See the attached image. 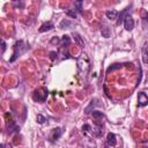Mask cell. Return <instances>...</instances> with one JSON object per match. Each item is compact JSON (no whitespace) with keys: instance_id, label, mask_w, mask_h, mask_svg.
Masks as SVG:
<instances>
[{"instance_id":"8","label":"cell","mask_w":148,"mask_h":148,"mask_svg":"<svg viewBox=\"0 0 148 148\" xmlns=\"http://www.w3.org/2000/svg\"><path fill=\"white\" fill-rule=\"evenodd\" d=\"M72 36H73V38H74V42H75V44L79 46V47H81V49H83L84 46H86V43H84V40H83V38L77 34V32H73L72 34Z\"/></svg>"},{"instance_id":"3","label":"cell","mask_w":148,"mask_h":148,"mask_svg":"<svg viewBox=\"0 0 148 148\" xmlns=\"http://www.w3.org/2000/svg\"><path fill=\"white\" fill-rule=\"evenodd\" d=\"M47 96H49V91H47V89H45V88L36 89V90L34 91V94H32V98H34V101L39 102V103L44 102V101L47 98Z\"/></svg>"},{"instance_id":"18","label":"cell","mask_w":148,"mask_h":148,"mask_svg":"<svg viewBox=\"0 0 148 148\" xmlns=\"http://www.w3.org/2000/svg\"><path fill=\"white\" fill-rule=\"evenodd\" d=\"M71 24H72V23H71L68 20H62V21L60 22V25H59V27H60L61 29H67L68 27H71Z\"/></svg>"},{"instance_id":"14","label":"cell","mask_w":148,"mask_h":148,"mask_svg":"<svg viewBox=\"0 0 148 148\" xmlns=\"http://www.w3.org/2000/svg\"><path fill=\"white\" fill-rule=\"evenodd\" d=\"M128 9H130V7L125 8V9L119 14V18H118V21H117V24H120V23L124 22V18H125V16L127 15V10H128Z\"/></svg>"},{"instance_id":"2","label":"cell","mask_w":148,"mask_h":148,"mask_svg":"<svg viewBox=\"0 0 148 148\" xmlns=\"http://www.w3.org/2000/svg\"><path fill=\"white\" fill-rule=\"evenodd\" d=\"M27 49H28V46H27V44H25L23 40H18V42H16L15 45H14V52H13V56H12V58L9 59V61H10V62L15 61V60H16L23 52L27 51Z\"/></svg>"},{"instance_id":"11","label":"cell","mask_w":148,"mask_h":148,"mask_svg":"<svg viewBox=\"0 0 148 148\" xmlns=\"http://www.w3.org/2000/svg\"><path fill=\"white\" fill-rule=\"evenodd\" d=\"M53 28H54L53 23H52L51 21H47V22H45V23H43V24L40 25L39 31H40V32H45V31H50V30H52Z\"/></svg>"},{"instance_id":"9","label":"cell","mask_w":148,"mask_h":148,"mask_svg":"<svg viewBox=\"0 0 148 148\" xmlns=\"http://www.w3.org/2000/svg\"><path fill=\"white\" fill-rule=\"evenodd\" d=\"M7 128H8V133H9V134L20 132V127H18V126L15 124V121H13L12 119L9 120V123H7Z\"/></svg>"},{"instance_id":"23","label":"cell","mask_w":148,"mask_h":148,"mask_svg":"<svg viewBox=\"0 0 148 148\" xmlns=\"http://www.w3.org/2000/svg\"><path fill=\"white\" fill-rule=\"evenodd\" d=\"M36 119H37V123H38V124H44L45 120H46V118H45L44 116H42V114H37Z\"/></svg>"},{"instance_id":"13","label":"cell","mask_w":148,"mask_h":148,"mask_svg":"<svg viewBox=\"0 0 148 148\" xmlns=\"http://www.w3.org/2000/svg\"><path fill=\"white\" fill-rule=\"evenodd\" d=\"M58 54L61 56V59H67V58H69V53H68V51H67V47L60 46V50H59Z\"/></svg>"},{"instance_id":"15","label":"cell","mask_w":148,"mask_h":148,"mask_svg":"<svg viewBox=\"0 0 148 148\" xmlns=\"http://www.w3.org/2000/svg\"><path fill=\"white\" fill-rule=\"evenodd\" d=\"M69 43H71V37L67 36V35L62 36V38H61V46L62 47H68Z\"/></svg>"},{"instance_id":"6","label":"cell","mask_w":148,"mask_h":148,"mask_svg":"<svg viewBox=\"0 0 148 148\" xmlns=\"http://www.w3.org/2000/svg\"><path fill=\"white\" fill-rule=\"evenodd\" d=\"M138 105L139 106H146L148 105V96L146 95V92L140 91L138 95Z\"/></svg>"},{"instance_id":"12","label":"cell","mask_w":148,"mask_h":148,"mask_svg":"<svg viewBox=\"0 0 148 148\" xmlns=\"http://www.w3.org/2000/svg\"><path fill=\"white\" fill-rule=\"evenodd\" d=\"M105 15H106V17L110 18V20H116L117 16H118V12H117L116 9H111V10L105 12Z\"/></svg>"},{"instance_id":"26","label":"cell","mask_w":148,"mask_h":148,"mask_svg":"<svg viewBox=\"0 0 148 148\" xmlns=\"http://www.w3.org/2000/svg\"><path fill=\"white\" fill-rule=\"evenodd\" d=\"M50 54H51V59H52V60H54V59L57 58V56H58V53H57V52H51Z\"/></svg>"},{"instance_id":"19","label":"cell","mask_w":148,"mask_h":148,"mask_svg":"<svg viewBox=\"0 0 148 148\" xmlns=\"http://www.w3.org/2000/svg\"><path fill=\"white\" fill-rule=\"evenodd\" d=\"M13 6H14L15 8L23 9V8H24V2H23V1H14V2H13Z\"/></svg>"},{"instance_id":"25","label":"cell","mask_w":148,"mask_h":148,"mask_svg":"<svg viewBox=\"0 0 148 148\" xmlns=\"http://www.w3.org/2000/svg\"><path fill=\"white\" fill-rule=\"evenodd\" d=\"M59 42H60V39H59L58 37H53L50 43H51V44H59Z\"/></svg>"},{"instance_id":"17","label":"cell","mask_w":148,"mask_h":148,"mask_svg":"<svg viewBox=\"0 0 148 148\" xmlns=\"http://www.w3.org/2000/svg\"><path fill=\"white\" fill-rule=\"evenodd\" d=\"M142 61L143 64H148V47L147 46L142 47Z\"/></svg>"},{"instance_id":"7","label":"cell","mask_w":148,"mask_h":148,"mask_svg":"<svg viewBox=\"0 0 148 148\" xmlns=\"http://www.w3.org/2000/svg\"><path fill=\"white\" fill-rule=\"evenodd\" d=\"M91 116H92V118L95 119V123H96L98 126H99V125L103 123L104 114H103V112H102V111H97V110H95V111H92Z\"/></svg>"},{"instance_id":"20","label":"cell","mask_w":148,"mask_h":148,"mask_svg":"<svg viewBox=\"0 0 148 148\" xmlns=\"http://www.w3.org/2000/svg\"><path fill=\"white\" fill-rule=\"evenodd\" d=\"M121 67V64H113L112 66H110L108 69H106V73H110L111 71H114V69H117V68H120Z\"/></svg>"},{"instance_id":"4","label":"cell","mask_w":148,"mask_h":148,"mask_svg":"<svg viewBox=\"0 0 148 148\" xmlns=\"http://www.w3.org/2000/svg\"><path fill=\"white\" fill-rule=\"evenodd\" d=\"M123 23H124V27H125V29H126L127 31L133 30V28H134V20H133V17H132L130 14H127V15L125 16Z\"/></svg>"},{"instance_id":"28","label":"cell","mask_w":148,"mask_h":148,"mask_svg":"<svg viewBox=\"0 0 148 148\" xmlns=\"http://www.w3.org/2000/svg\"><path fill=\"white\" fill-rule=\"evenodd\" d=\"M1 148H13V147H12V145H9V143H7V145H3V143H2V145H1Z\"/></svg>"},{"instance_id":"21","label":"cell","mask_w":148,"mask_h":148,"mask_svg":"<svg viewBox=\"0 0 148 148\" xmlns=\"http://www.w3.org/2000/svg\"><path fill=\"white\" fill-rule=\"evenodd\" d=\"M82 132H83L84 134H87V133H89V132H92L91 126H90V125H88V124L83 125V126H82Z\"/></svg>"},{"instance_id":"16","label":"cell","mask_w":148,"mask_h":148,"mask_svg":"<svg viewBox=\"0 0 148 148\" xmlns=\"http://www.w3.org/2000/svg\"><path fill=\"white\" fill-rule=\"evenodd\" d=\"M101 34H102V36H103L104 38H109V37L111 36V31H110V29H109L108 27L101 28Z\"/></svg>"},{"instance_id":"1","label":"cell","mask_w":148,"mask_h":148,"mask_svg":"<svg viewBox=\"0 0 148 148\" xmlns=\"http://www.w3.org/2000/svg\"><path fill=\"white\" fill-rule=\"evenodd\" d=\"M76 66H77L79 74L82 77H86L87 74L90 71V61H89V58H88L87 53H81L80 54V57L76 60Z\"/></svg>"},{"instance_id":"27","label":"cell","mask_w":148,"mask_h":148,"mask_svg":"<svg viewBox=\"0 0 148 148\" xmlns=\"http://www.w3.org/2000/svg\"><path fill=\"white\" fill-rule=\"evenodd\" d=\"M1 45H2V53L5 52V50H6V43H5V40H1Z\"/></svg>"},{"instance_id":"5","label":"cell","mask_w":148,"mask_h":148,"mask_svg":"<svg viewBox=\"0 0 148 148\" xmlns=\"http://www.w3.org/2000/svg\"><path fill=\"white\" fill-rule=\"evenodd\" d=\"M61 134H62V130H61L60 127H57V128H54V130L51 131V133H50V135H49V140H50L51 142L57 141V140L61 136Z\"/></svg>"},{"instance_id":"22","label":"cell","mask_w":148,"mask_h":148,"mask_svg":"<svg viewBox=\"0 0 148 148\" xmlns=\"http://www.w3.org/2000/svg\"><path fill=\"white\" fill-rule=\"evenodd\" d=\"M74 6H76V10L79 13H82V1H75Z\"/></svg>"},{"instance_id":"10","label":"cell","mask_w":148,"mask_h":148,"mask_svg":"<svg viewBox=\"0 0 148 148\" xmlns=\"http://www.w3.org/2000/svg\"><path fill=\"white\" fill-rule=\"evenodd\" d=\"M106 142L110 147H114L117 145V139H116V134L114 133H108L106 135Z\"/></svg>"},{"instance_id":"24","label":"cell","mask_w":148,"mask_h":148,"mask_svg":"<svg viewBox=\"0 0 148 148\" xmlns=\"http://www.w3.org/2000/svg\"><path fill=\"white\" fill-rule=\"evenodd\" d=\"M66 13H67V15H69V16L73 17V18L76 17V12H75V9H67Z\"/></svg>"}]
</instances>
